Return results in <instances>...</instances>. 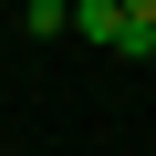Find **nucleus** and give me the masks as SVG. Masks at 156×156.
<instances>
[{
  "label": "nucleus",
  "mask_w": 156,
  "mask_h": 156,
  "mask_svg": "<svg viewBox=\"0 0 156 156\" xmlns=\"http://www.w3.org/2000/svg\"><path fill=\"white\" fill-rule=\"evenodd\" d=\"M115 52H125V62H146V52H156V0H125V31H115Z\"/></svg>",
  "instance_id": "2"
},
{
  "label": "nucleus",
  "mask_w": 156,
  "mask_h": 156,
  "mask_svg": "<svg viewBox=\"0 0 156 156\" xmlns=\"http://www.w3.org/2000/svg\"><path fill=\"white\" fill-rule=\"evenodd\" d=\"M115 31H125V0H83V11H73V42H104L115 52Z\"/></svg>",
  "instance_id": "1"
},
{
  "label": "nucleus",
  "mask_w": 156,
  "mask_h": 156,
  "mask_svg": "<svg viewBox=\"0 0 156 156\" xmlns=\"http://www.w3.org/2000/svg\"><path fill=\"white\" fill-rule=\"evenodd\" d=\"M21 31H31V42H62V31H73V11H62V0H31V11H21Z\"/></svg>",
  "instance_id": "3"
}]
</instances>
